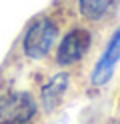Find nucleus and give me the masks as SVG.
Instances as JSON below:
<instances>
[{
	"label": "nucleus",
	"mask_w": 120,
	"mask_h": 124,
	"mask_svg": "<svg viewBox=\"0 0 120 124\" xmlns=\"http://www.w3.org/2000/svg\"><path fill=\"white\" fill-rule=\"evenodd\" d=\"M118 60H120V28L114 32V36L110 38L106 50H104V54L100 56L98 64H96L94 72H92V82L98 84V86L100 84H106L110 80L112 72H114Z\"/></svg>",
	"instance_id": "20e7f679"
},
{
	"label": "nucleus",
	"mask_w": 120,
	"mask_h": 124,
	"mask_svg": "<svg viewBox=\"0 0 120 124\" xmlns=\"http://www.w3.org/2000/svg\"><path fill=\"white\" fill-rule=\"evenodd\" d=\"M36 114V102L26 92L0 98V124H28Z\"/></svg>",
	"instance_id": "f03ea898"
},
{
	"label": "nucleus",
	"mask_w": 120,
	"mask_h": 124,
	"mask_svg": "<svg viewBox=\"0 0 120 124\" xmlns=\"http://www.w3.org/2000/svg\"><path fill=\"white\" fill-rule=\"evenodd\" d=\"M114 0H78V6H80V14L86 18V20H102L106 14L110 12Z\"/></svg>",
	"instance_id": "423d86ee"
},
{
	"label": "nucleus",
	"mask_w": 120,
	"mask_h": 124,
	"mask_svg": "<svg viewBox=\"0 0 120 124\" xmlns=\"http://www.w3.org/2000/svg\"><path fill=\"white\" fill-rule=\"evenodd\" d=\"M68 86H70V76L66 72H60V74H56L54 78H50V82L42 88V94H40L42 106H44L46 112L56 110V106L62 102L64 94H66Z\"/></svg>",
	"instance_id": "39448f33"
},
{
	"label": "nucleus",
	"mask_w": 120,
	"mask_h": 124,
	"mask_svg": "<svg viewBox=\"0 0 120 124\" xmlns=\"http://www.w3.org/2000/svg\"><path fill=\"white\" fill-rule=\"evenodd\" d=\"M56 36H58V28H56L54 20L50 18L34 20L30 24V28L26 30V36H24V42H22L24 54L32 60L44 58L54 46Z\"/></svg>",
	"instance_id": "f257e3e1"
},
{
	"label": "nucleus",
	"mask_w": 120,
	"mask_h": 124,
	"mask_svg": "<svg viewBox=\"0 0 120 124\" xmlns=\"http://www.w3.org/2000/svg\"><path fill=\"white\" fill-rule=\"evenodd\" d=\"M90 48V32L84 28H74L62 38L56 52V60L60 66H70L78 62Z\"/></svg>",
	"instance_id": "7ed1b4c3"
}]
</instances>
